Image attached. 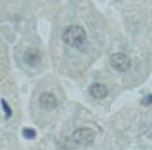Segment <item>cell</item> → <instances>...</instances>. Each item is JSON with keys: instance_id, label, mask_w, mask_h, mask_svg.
<instances>
[{"instance_id": "6da1fadb", "label": "cell", "mask_w": 152, "mask_h": 150, "mask_svg": "<svg viewBox=\"0 0 152 150\" xmlns=\"http://www.w3.org/2000/svg\"><path fill=\"white\" fill-rule=\"evenodd\" d=\"M62 42L73 48H81L86 42V33L81 26H67L62 31Z\"/></svg>"}, {"instance_id": "7a4b0ae2", "label": "cell", "mask_w": 152, "mask_h": 150, "mask_svg": "<svg viewBox=\"0 0 152 150\" xmlns=\"http://www.w3.org/2000/svg\"><path fill=\"white\" fill-rule=\"evenodd\" d=\"M73 141L76 145H90L92 141L95 140V131L90 130V128H80L73 133Z\"/></svg>"}, {"instance_id": "3957f363", "label": "cell", "mask_w": 152, "mask_h": 150, "mask_svg": "<svg viewBox=\"0 0 152 150\" xmlns=\"http://www.w3.org/2000/svg\"><path fill=\"white\" fill-rule=\"evenodd\" d=\"M132 66V60H130V57L124 55V54H113L111 55V67L116 69V71H119V73H124V71H128Z\"/></svg>"}, {"instance_id": "277c9868", "label": "cell", "mask_w": 152, "mask_h": 150, "mask_svg": "<svg viewBox=\"0 0 152 150\" xmlns=\"http://www.w3.org/2000/svg\"><path fill=\"white\" fill-rule=\"evenodd\" d=\"M38 103H40V107L42 109H45V111H50V109H54L57 107V98L54 93H42L40 95V98H38Z\"/></svg>"}, {"instance_id": "5b68a950", "label": "cell", "mask_w": 152, "mask_h": 150, "mask_svg": "<svg viewBox=\"0 0 152 150\" xmlns=\"http://www.w3.org/2000/svg\"><path fill=\"white\" fill-rule=\"evenodd\" d=\"M90 95L92 97H95V98H105L107 97V88H105L104 84L100 83H94L92 86H90Z\"/></svg>"}, {"instance_id": "8992f818", "label": "cell", "mask_w": 152, "mask_h": 150, "mask_svg": "<svg viewBox=\"0 0 152 150\" xmlns=\"http://www.w3.org/2000/svg\"><path fill=\"white\" fill-rule=\"evenodd\" d=\"M38 60H40V52L35 50V48H29L24 52V62L29 64V66H37Z\"/></svg>"}, {"instance_id": "52a82bcc", "label": "cell", "mask_w": 152, "mask_h": 150, "mask_svg": "<svg viewBox=\"0 0 152 150\" xmlns=\"http://www.w3.org/2000/svg\"><path fill=\"white\" fill-rule=\"evenodd\" d=\"M0 103H2V109H4V119H9L10 114H12V111H10V107H9V103L5 102L4 98L0 100Z\"/></svg>"}, {"instance_id": "ba28073f", "label": "cell", "mask_w": 152, "mask_h": 150, "mask_svg": "<svg viewBox=\"0 0 152 150\" xmlns=\"http://www.w3.org/2000/svg\"><path fill=\"white\" fill-rule=\"evenodd\" d=\"M23 135L28 136V138H35V136H37V131H35V130H29V128H24V130H23Z\"/></svg>"}, {"instance_id": "9c48e42d", "label": "cell", "mask_w": 152, "mask_h": 150, "mask_svg": "<svg viewBox=\"0 0 152 150\" xmlns=\"http://www.w3.org/2000/svg\"><path fill=\"white\" fill-rule=\"evenodd\" d=\"M142 103H143V105H149V103H152V95H147V97L142 100Z\"/></svg>"}]
</instances>
